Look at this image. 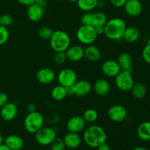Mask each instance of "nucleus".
Wrapping results in <instances>:
<instances>
[{
	"label": "nucleus",
	"instance_id": "412c9836",
	"mask_svg": "<svg viewBox=\"0 0 150 150\" xmlns=\"http://www.w3.org/2000/svg\"><path fill=\"white\" fill-rule=\"evenodd\" d=\"M117 62L120 66V68L123 71L132 73L133 71V59L127 53H122L119 55Z\"/></svg>",
	"mask_w": 150,
	"mask_h": 150
},
{
	"label": "nucleus",
	"instance_id": "f8f14e48",
	"mask_svg": "<svg viewBox=\"0 0 150 150\" xmlns=\"http://www.w3.org/2000/svg\"><path fill=\"white\" fill-rule=\"evenodd\" d=\"M102 73L109 78H115L121 71L120 66L116 60L109 59L104 62L101 65Z\"/></svg>",
	"mask_w": 150,
	"mask_h": 150
},
{
	"label": "nucleus",
	"instance_id": "4c0bfd02",
	"mask_svg": "<svg viewBox=\"0 0 150 150\" xmlns=\"http://www.w3.org/2000/svg\"><path fill=\"white\" fill-rule=\"evenodd\" d=\"M21 4L24 6H29L32 4H35L36 0H17Z\"/></svg>",
	"mask_w": 150,
	"mask_h": 150
},
{
	"label": "nucleus",
	"instance_id": "cd10ccee",
	"mask_svg": "<svg viewBox=\"0 0 150 150\" xmlns=\"http://www.w3.org/2000/svg\"><path fill=\"white\" fill-rule=\"evenodd\" d=\"M130 91L132 92V95L137 100L143 99L146 95V88L142 83H134Z\"/></svg>",
	"mask_w": 150,
	"mask_h": 150
},
{
	"label": "nucleus",
	"instance_id": "f257e3e1",
	"mask_svg": "<svg viewBox=\"0 0 150 150\" xmlns=\"http://www.w3.org/2000/svg\"><path fill=\"white\" fill-rule=\"evenodd\" d=\"M106 133L100 126L90 125L86 127L83 133V140L87 146L92 148H98L107 141Z\"/></svg>",
	"mask_w": 150,
	"mask_h": 150
},
{
	"label": "nucleus",
	"instance_id": "4be33fe9",
	"mask_svg": "<svg viewBox=\"0 0 150 150\" xmlns=\"http://www.w3.org/2000/svg\"><path fill=\"white\" fill-rule=\"evenodd\" d=\"M4 144L11 150L22 149L24 145L23 139L17 135H10L4 139Z\"/></svg>",
	"mask_w": 150,
	"mask_h": 150
},
{
	"label": "nucleus",
	"instance_id": "8fccbe9b",
	"mask_svg": "<svg viewBox=\"0 0 150 150\" xmlns=\"http://www.w3.org/2000/svg\"><path fill=\"white\" fill-rule=\"evenodd\" d=\"M17 150H21V149H17Z\"/></svg>",
	"mask_w": 150,
	"mask_h": 150
},
{
	"label": "nucleus",
	"instance_id": "393cba45",
	"mask_svg": "<svg viewBox=\"0 0 150 150\" xmlns=\"http://www.w3.org/2000/svg\"><path fill=\"white\" fill-rule=\"evenodd\" d=\"M136 134L141 140L150 141V122L146 121L141 123L136 130Z\"/></svg>",
	"mask_w": 150,
	"mask_h": 150
},
{
	"label": "nucleus",
	"instance_id": "2f4dec72",
	"mask_svg": "<svg viewBox=\"0 0 150 150\" xmlns=\"http://www.w3.org/2000/svg\"><path fill=\"white\" fill-rule=\"evenodd\" d=\"M9 37H10V32L7 27L0 25V45L6 43L8 40Z\"/></svg>",
	"mask_w": 150,
	"mask_h": 150
},
{
	"label": "nucleus",
	"instance_id": "79ce46f5",
	"mask_svg": "<svg viewBox=\"0 0 150 150\" xmlns=\"http://www.w3.org/2000/svg\"><path fill=\"white\" fill-rule=\"evenodd\" d=\"M35 3L44 7V6L46 5V4H47V0H36V1H35Z\"/></svg>",
	"mask_w": 150,
	"mask_h": 150
},
{
	"label": "nucleus",
	"instance_id": "f03ea898",
	"mask_svg": "<svg viewBox=\"0 0 150 150\" xmlns=\"http://www.w3.org/2000/svg\"><path fill=\"white\" fill-rule=\"evenodd\" d=\"M127 24L123 19L114 18L107 21L104 25V35L110 40H120L122 39Z\"/></svg>",
	"mask_w": 150,
	"mask_h": 150
},
{
	"label": "nucleus",
	"instance_id": "4468645a",
	"mask_svg": "<svg viewBox=\"0 0 150 150\" xmlns=\"http://www.w3.org/2000/svg\"><path fill=\"white\" fill-rule=\"evenodd\" d=\"M18 114L17 105L14 103L7 102L1 108L0 115L4 121H11L14 120Z\"/></svg>",
	"mask_w": 150,
	"mask_h": 150
},
{
	"label": "nucleus",
	"instance_id": "c9c22d12",
	"mask_svg": "<svg viewBox=\"0 0 150 150\" xmlns=\"http://www.w3.org/2000/svg\"><path fill=\"white\" fill-rule=\"evenodd\" d=\"M8 102V97L7 94L3 92H0V108L5 105Z\"/></svg>",
	"mask_w": 150,
	"mask_h": 150
},
{
	"label": "nucleus",
	"instance_id": "0eeeda50",
	"mask_svg": "<svg viewBox=\"0 0 150 150\" xmlns=\"http://www.w3.org/2000/svg\"><path fill=\"white\" fill-rule=\"evenodd\" d=\"M132 73L121 70L118 75L115 77V85L122 92H129L131 90L134 85Z\"/></svg>",
	"mask_w": 150,
	"mask_h": 150
},
{
	"label": "nucleus",
	"instance_id": "9b49d317",
	"mask_svg": "<svg viewBox=\"0 0 150 150\" xmlns=\"http://www.w3.org/2000/svg\"><path fill=\"white\" fill-rule=\"evenodd\" d=\"M86 123V122L83 120V117H81L79 115H76L70 117L67 120V124H66V127H67V130L69 132L79 133L85 129Z\"/></svg>",
	"mask_w": 150,
	"mask_h": 150
},
{
	"label": "nucleus",
	"instance_id": "ddd939ff",
	"mask_svg": "<svg viewBox=\"0 0 150 150\" xmlns=\"http://www.w3.org/2000/svg\"><path fill=\"white\" fill-rule=\"evenodd\" d=\"M92 84L89 81L79 80L75 83L72 86L73 95L78 97H84L89 95L92 90Z\"/></svg>",
	"mask_w": 150,
	"mask_h": 150
},
{
	"label": "nucleus",
	"instance_id": "dca6fc26",
	"mask_svg": "<svg viewBox=\"0 0 150 150\" xmlns=\"http://www.w3.org/2000/svg\"><path fill=\"white\" fill-rule=\"evenodd\" d=\"M124 8L128 16L137 17L142 13L143 6L140 0H127L124 5Z\"/></svg>",
	"mask_w": 150,
	"mask_h": 150
},
{
	"label": "nucleus",
	"instance_id": "a18cd8bd",
	"mask_svg": "<svg viewBox=\"0 0 150 150\" xmlns=\"http://www.w3.org/2000/svg\"><path fill=\"white\" fill-rule=\"evenodd\" d=\"M131 150H148V149H146L145 147H143V146H137V147L133 148V149H132Z\"/></svg>",
	"mask_w": 150,
	"mask_h": 150
},
{
	"label": "nucleus",
	"instance_id": "c756f323",
	"mask_svg": "<svg viewBox=\"0 0 150 150\" xmlns=\"http://www.w3.org/2000/svg\"><path fill=\"white\" fill-rule=\"evenodd\" d=\"M53 32L54 31L49 26H41L38 30V35L41 39L45 40H50L53 35Z\"/></svg>",
	"mask_w": 150,
	"mask_h": 150
},
{
	"label": "nucleus",
	"instance_id": "58836bf2",
	"mask_svg": "<svg viewBox=\"0 0 150 150\" xmlns=\"http://www.w3.org/2000/svg\"><path fill=\"white\" fill-rule=\"evenodd\" d=\"M36 105H35V104L34 103H29L28 104L27 106H26V110H27V111L29 113H32V112H34V111H36Z\"/></svg>",
	"mask_w": 150,
	"mask_h": 150
},
{
	"label": "nucleus",
	"instance_id": "a211bd4d",
	"mask_svg": "<svg viewBox=\"0 0 150 150\" xmlns=\"http://www.w3.org/2000/svg\"><path fill=\"white\" fill-rule=\"evenodd\" d=\"M28 18L33 22H38L40 20L44 15V7L39 4H32L28 6L26 11Z\"/></svg>",
	"mask_w": 150,
	"mask_h": 150
},
{
	"label": "nucleus",
	"instance_id": "e433bc0d",
	"mask_svg": "<svg viewBox=\"0 0 150 150\" xmlns=\"http://www.w3.org/2000/svg\"><path fill=\"white\" fill-rule=\"evenodd\" d=\"M112 4V5L114 7H124V5L125 4L126 1L127 0H110Z\"/></svg>",
	"mask_w": 150,
	"mask_h": 150
},
{
	"label": "nucleus",
	"instance_id": "b1692460",
	"mask_svg": "<svg viewBox=\"0 0 150 150\" xmlns=\"http://www.w3.org/2000/svg\"><path fill=\"white\" fill-rule=\"evenodd\" d=\"M140 38V31L136 26H127L125 33L123 35L122 39L125 41L130 43L136 42Z\"/></svg>",
	"mask_w": 150,
	"mask_h": 150
},
{
	"label": "nucleus",
	"instance_id": "72a5a7b5",
	"mask_svg": "<svg viewBox=\"0 0 150 150\" xmlns=\"http://www.w3.org/2000/svg\"><path fill=\"white\" fill-rule=\"evenodd\" d=\"M67 60L65 52H57L54 56V62L57 64H63Z\"/></svg>",
	"mask_w": 150,
	"mask_h": 150
},
{
	"label": "nucleus",
	"instance_id": "c03bdc74",
	"mask_svg": "<svg viewBox=\"0 0 150 150\" xmlns=\"http://www.w3.org/2000/svg\"><path fill=\"white\" fill-rule=\"evenodd\" d=\"M104 5H105V3H104L103 1H100V0H99V1H98V7H100V8H101V7H104Z\"/></svg>",
	"mask_w": 150,
	"mask_h": 150
},
{
	"label": "nucleus",
	"instance_id": "5701e85b",
	"mask_svg": "<svg viewBox=\"0 0 150 150\" xmlns=\"http://www.w3.org/2000/svg\"><path fill=\"white\" fill-rule=\"evenodd\" d=\"M84 57L89 61L97 62L102 58V54L98 47L92 44L87 45L84 49Z\"/></svg>",
	"mask_w": 150,
	"mask_h": 150
},
{
	"label": "nucleus",
	"instance_id": "423d86ee",
	"mask_svg": "<svg viewBox=\"0 0 150 150\" xmlns=\"http://www.w3.org/2000/svg\"><path fill=\"white\" fill-rule=\"evenodd\" d=\"M81 25H88L94 27L104 26L107 22L106 15L103 12H86L81 18Z\"/></svg>",
	"mask_w": 150,
	"mask_h": 150
},
{
	"label": "nucleus",
	"instance_id": "ea45409f",
	"mask_svg": "<svg viewBox=\"0 0 150 150\" xmlns=\"http://www.w3.org/2000/svg\"><path fill=\"white\" fill-rule=\"evenodd\" d=\"M98 150H111V148H110L109 145L105 142V143H103L100 145L98 147Z\"/></svg>",
	"mask_w": 150,
	"mask_h": 150
},
{
	"label": "nucleus",
	"instance_id": "09e8293b",
	"mask_svg": "<svg viewBox=\"0 0 150 150\" xmlns=\"http://www.w3.org/2000/svg\"><path fill=\"white\" fill-rule=\"evenodd\" d=\"M55 1H62V0H55Z\"/></svg>",
	"mask_w": 150,
	"mask_h": 150
},
{
	"label": "nucleus",
	"instance_id": "39448f33",
	"mask_svg": "<svg viewBox=\"0 0 150 150\" xmlns=\"http://www.w3.org/2000/svg\"><path fill=\"white\" fill-rule=\"evenodd\" d=\"M98 37L95 28L88 25H81L76 32L78 40L83 45H92L96 41Z\"/></svg>",
	"mask_w": 150,
	"mask_h": 150
},
{
	"label": "nucleus",
	"instance_id": "aec40b11",
	"mask_svg": "<svg viewBox=\"0 0 150 150\" xmlns=\"http://www.w3.org/2000/svg\"><path fill=\"white\" fill-rule=\"evenodd\" d=\"M93 89L97 95L100 96H105L109 93L111 86L106 79H99L95 81L93 85Z\"/></svg>",
	"mask_w": 150,
	"mask_h": 150
},
{
	"label": "nucleus",
	"instance_id": "de8ad7c7",
	"mask_svg": "<svg viewBox=\"0 0 150 150\" xmlns=\"http://www.w3.org/2000/svg\"><path fill=\"white\" fill-rule=\"evenodd\" d=\"M69 1H70V2H77L78 0H68Z\"/></svg>",
	"mask_w": 150,
	"mask_h": 150
},
{
	"label": "nucleus",
	"instance_id": "473e14b6",
	"mask_svg": "<svg viewBox=\"0 0 150 150\" xmlns=\"http://www.w3.org/2000/svg\"><path fill=\"white\" fill-rule=\"evenodd\" d=\"M13 18L9 14H4L0 16V25L3 26H10L13 23Z\"/></svg>",
	"mask_w": 150,
	"mask_h": 150
},
{
	"label": "nucleus",
	"instance_id": "c85d7f7f",
	"mask_svg": "<svg viewBox=\"0 0 150 150\" xmlns=\"http://www.w3.org/2000/svg\"><path fill=\"white\" fill-rule=\"evenodd\" d=\"M83 118L87 123H94L98 119V111L93 108H89L83 112Z\"/></svg>",
	"mask_w": 150,
	"mask_h": 150
},
{
	"label": "nucleus",
	"instance_id": "20e7f679",
	"mask_svg": "<svg viewBox=\"0 0 150 150\" xmlns=\"http://www.w3.org/2000/svg\"><path fill=\"white\" fill-rule=\"evenodd\" d=\"M24 128L29 133L35 134L41 127H43L44 117L38 111L29 113L25 117Z\"/></svg>",
	"mask_w": 150,
	"mask_h": 150
},
{
	"label": "nucleus",
	"instance_id": "37998d69",
	"mask_svg": "<svg viewBox=\"0 0 150 150\" xmlns=\"http://www.w3.org/2000/svg\"><path fill=\"white\" fill-rule=\"evenodd\" d=\"M0 150H11L9 147H7L5 144H1L0 146Z\"/></svg>",
	"mask_w": 150,
	"mask_h": 150
},
{
	"label": "nucleus",
	"instance_id": "bb28decb",
	"mask_svg": "<svg viewBox=\"0 0 150 150\" xmlns=\"http://www.w3.org/2000/svg\"><path fill=\"white\" fill-rule=\"evenodd\" d=\"M51 95L54 100H64L67 95V88L62 86V85H58V86H54L52 89V90H51Z\"/></svg>",
	"mask_w": 150,
	"mask_h": 150
},
{
	"label": "nucleus",
	"instance_id": "9d476101",
	"mask_svg": "<svg viewBox=\"0 0 150 150\" xmlns=\"http://www.w3.org/2000/svg\"><path fill=\"white\" fill-rule=\"evenodd\" d=\"M107 115L111 121L114 122H122L126 120L127 117V111L123 105H111L107 111Z\"/></svg>",
	"mask_w": 150,
	"mask_h": 150
},
{
	"label": "nucleus",
	"instance_id": "6e6552de",
	"mask_svg": "<svg viewBox=\"0 0 150 150\" xmlns=\"http://www.w3.org/2000/svg\"><path fill=\"white\" fill-rule=\"evenodd\" d=\"M57 138V133L49 127H42L35 133V139L41 146L51 145L53 141Z\"/></svg>",
	"mask_w": 150,
	"mask_h": 150
},
{
	"label": "nucleus",
	"instance_id": "49530a36",
	"mask_svg": "<svg viewBox=\"0 0 150 150\" xmlns=\"http://www.w3.org/2000/svg\"><path fill=\"white\" fill-rule=\"evenodd\" d=\"M1 144H3V137H2V135H1V131H0V146Z\"/></svg>",
	"mask_w": 150,
	"mask_h": 150
},
{
	"label": "nucleus",
	"instance_id": "2eb2a0df",
	"mask_svg": "<svg viewBox=\"0 0 150 150\" xmlns=\"http://www.w3.org/2000/svg\"><path fill=\"white\" fill-rule=\"evenodd\" d=\"M55 78V73L48 67L40 69L36 74L37 80L42 84H50L54 81Z\"/></svg>",
	"mask_w": 150,
	"mask_h": 150
},
{
	"label": "nucleus",
	"instance_id": "f704fd0d",
	"mask_svg": "<svg viewBox=\"0 0 150 150\" xmlns=\"http://www.w3.org/2000/svg\"><path fill=\"white\" fill-rule=\"evenodd\" d=\"M142 58L147 64H150V41L147 42L142 51Z\"/></svg>",
	"mask_w": 150,
	"mask_h": 150
},
{
	"label": "nucleus",
	"instance_id": "f3484780",
	"mask_svg": "<svg viewBox=\"0 0 150 150\" xmlns=\"http://www.w3.org/2000/svg\"><path fill=\"white\" fill-rule=\"evenodd\" d=\"M67 59L71 62H79L84 57V49L79 45H70L65 51Z\"/></svg>",
	"mask_w": 150,
	"mask_h": 150
},
{
	"label": "nucleus",
	"instance_id": "a878e982",
	"mask_svg": "<svg viewBox=\"0 0 150 150\" xmlns=\"http://www.w3.org/2000/svg\"><path fill=\"white\" fill-rule=\"evenodd\" d=\"M99 0H78V7L82 11L91 12L98 7V4Z\"/></svg>",
	"mask_w": 150,
	"mask_h": 150
},
{
	"label": "nucleus",
	"instance_id": "a19ab883",
	"mask_svg": "<svg viewBox=\"0 0 150 150\" xmlns=\"http://www.w3.org/2000/svg\"><path fill=\"white\" fill-rule=\"evenodd\" d=\"M95 30H96V32H97V34H98V35H103L104 31H105V29H104V26H97V27H95Z\"/></svg>",
	"mask_w": 150,
	"mask_h": 150
},
{
	"label": "nucleus",
	"instance_id": "1a4fd4ad",
	"mask_svg": "<svg viewBox=\"0 0 150 150\" xmlns=\"http://www.w3.org/2000/svg\"><path fill=\"white\" fill-rule=\"evenodd\" d=\"M57 79L59 85L64 86L65 88L72 87L78 81L76 73L70 68L62 69L59 73Z\"/></svg>",
	"mask_w": 150,
	"mask_h": 150
},
{
	"label": "nucleus",
	"instance_id": "7ed1b4c3",
	"mask_svg": "<svg viewBox=\"0 0 150 150\" xmlns=\"http://www.w3.org/2000/svg\"><path fill=\"white\" fill-rule=\"evenodd\" d=\"M50 45L56 53L65 52L70 45V38L64 31H54L50 39Z\"/></svg>",
	"mask_w": 150,
	"mask_h": 150
},
{
	"label": "nucleus",
	"instance_id": "6ab92c4d",
	"mask_svg": "<svg viewBox=\"0 0 150 150\" xmlns=\"http://www.w3.org/2000/svg\"><path fill=\"white\" fill-rule=\"evenodd\" d=\"M63 140L65 144L66 147L72 149H76L80 146L82 142V139L79 133H72V132H68L64 136Z\"/></svg>",
	"mask_w": 150,
	"mask_h": 150
},
{
	"label": "nucleus",
	"instance_id": "7c9ffc66",
	"mask_svg": "<svg viewBox=\"0 0 150 150\" xmlns=\"http://www.w3.org/2000/svg\"><path fill=\"white\" fill-rule=\"evenodd\" d=\"M51 150H64L66 148L63 139L57 137L51 144Z\"/></svg>",
	"mask_w": 150,
	"mask_h": 150
}]
</instances>
